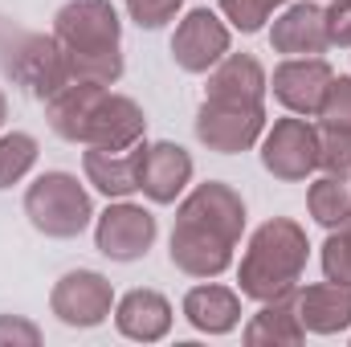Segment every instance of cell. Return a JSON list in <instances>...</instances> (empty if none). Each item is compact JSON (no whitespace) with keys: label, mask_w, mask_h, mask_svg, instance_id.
<instances>
[{"label":"cell","mask_w":351,"mask_h":347,"mask_svg":"<svg viewBox=\"0 0 351 347\" xmlns=\"http://www.w3.org/2000/svg\"><path fill=\"white\" fill-rule=\"evenodd\" d=\"M245 233V200L225 180L196 184L176 208L168 258L188 278H221Z\"/></svg>","instance_id":"cell-1"},{"label":"cell","mask_w":351,"mask_h":347,"mask_svg":"<svg viewBox=\"0 0 351 347\" xmlns=\"http://www.w3.org/2000/svg\"><path fill=\"white\" fill-rule=\"evenodd\" d=\"M45 123L58 139L82 147H131L147 131V115L135 98L114 94L98 82H66L45 98Z\"/></svg>","instance_id":"cell-2"},{"label":"cell","mask_w":351,"mask_h":347,"mask_svg":"<svg viewBox=\"0 0 351 347\" xmlns=\"http://www.w3.org/2000/svg\"><path fill=\"white\" fill-rule=\"evenodd\" d=\"M53 37L66 53L70 82L114 86L123 78V21L110 0H66L53 12Z\"/></svg>","instance_id":"cell-3"},{"label":"cell","mask_w":351,"mask_h":347,"mask_svg":"<svg viewBox=\"0 0 351 347\" xmlns=\"http://www.w3.org/2000/svg\"><path fill=\"white\" fill-rule=\"evenodd\" d=\"M306 254H311L306 229L290 217H269L262 229H254L250 250L237 265L241 294L254 302H269V298L290 294L306 270Z\"/></svg>","instance_id":"cell-4"},{"label":"cell","mask_w":351,"mask_h":347,"mask_svg":"<svg viewBox=\"0 0 351 347\" xmlns=\"http://www.w3.org/2000/svg\"><path fill=\"white\" fill-rule=\"evenodd\" d=\"M25 217L37 233L53 241H70L90 225L94 200L74 172H41L25 188Z\"/></svg>","instance_id":"cell-5"},{"label":"cell","mask_w":351,"mask_h":347,"mask_svg":"<svg viewBox=\"0 0 351 347\" xmlns=\"http://www.w3.org/2000/svg\"><path fill=\"white\" fill-rule=\"evenodd\" d=\"M0 70L33 98H53L58 90L70 82L66 53L58 37L49 33H21V29H0Z\"/></svg>","instance_id":"cell-6"},{"label":"cell","mask_w":351,"mask_h":347,"mask_svg":"<svg viewBox=\"0 0 351 347\" xmlns=\"http://www.w3.org/2000/svg\"><path fill=\"white\" fill-rule=\"evenodd\" d=\"M262 168L282 184H298L319 168V131L302 119H278L262 135Z\"/></svg>","instance_id":"cell-7"},{"label":"cell","mask_w":351,"mask_h":347,"mask_svg":"<svg viewBox=\"0 0 351 347\" xmlns=\"http://www.w3.org/2000/svg\"><path fill=\"white\" fill-rule=\"evenodd\" d=\"M262 135H265V106H237V102L204 98L200 110H196V139L217 156L250 152Z\"/></svg>","instance_id":"cell-8"},{"label":"cell","mask_w":351,"mask_h":347,"mask_svg":"<svg viewBox=\"0 0 351 347\" xmlns=\"http://www.w3.org/2000/svg\"><path fill=\"white\" fill-rule=\"evenodd\" d=\"M156 233H160V225L143 204L119 200V204H106V213H98L94 246L110 261H139L156 246Z\"/></svg>","instance_id":"cell-9"},{"label":"cell","mask_w":351,"mask_h":347,"mask_svg":"<svg viewBox=\"0 0 351 347\" xmlns=\"http://www.w3.org/2000/svg\"><path fill=\"white\" fill-rule=\"evenodd\" d=\"M114 307V286L98 274V270H70L58 278L53 294H49V311L58 315V323L90 331L98 323H106Z\"/></svg>","instance_id":"cell-10"},{"label":"cell","mask_w":351,"mask_h":347,"mask_svg":"<svg viewBox=\"0 0 351 347\" xmlns=\"http://www.w3.org/2000/svg\"><path fill=\"white\" fill-rule=\"evenodd\" d=\"M229 53V25L208 12L192 8L172 33V58L184 74H208L221 58Z\"/></svg>","instance_id":"cell-11"},{"label":"cell","mask_w":351,"mask_h":347,"mask_svg":"<svg viewBox=\"0 0 351 347\" xmlns=\"http://www.w3.org/2000/svg\"><path fill=\"white\" fill-rule=\"evenodd\" d=\"M331 78H335V70H331L327 58H286V62L274 70L269 90H274V98H278L290 115L311 119V115H319Z\"/></svg>","instance_id":"cell-12"},{"label":"cell","mask_w":351,"mask_h":347,"mask_svg":"<svg viewBox=\"0 0 351 347\" xmlns=\"http://www.w3.org/2000/svg\"><path fill=\"white\" fill-rule=\"evenodd\" d=\"M269 45H274V53H286V58H323L331 49L323 8L311 0L290 4L269 29Z\"/></svg>","instance_id":"cell-13"},{"label":"cell","mask_w":351,"mask_h":347,"mask_svg":"<svg viewBox=\"0 0 351 347\" xmlns=\"http://www.w3.org/2000/svg\"><path fill=\"white\" fill-rule=\"evenodd\" d=\"M143 152L147 143H131V147H86L82 152V168L86 180L106 196V200H127L131 192H139V168H143Z\"/></svg>","instance_id":"cell-14"},{"label":"cell","mask_w":351,"mask_h":347,"mask_svg":"<svg viewBox=\"0 0 351 347\" xmlns=\"http://www.w3.org/2000/svg\"><path fill=\"white\" fill-rule=\"evenodd\" d=\"M192 184V156L180 143H147L143 168H139V192L152 204H176L180 192Z\"/></svg>","instance_id":"cell-15"},{"label":"cell","mask_w":351,"mask_h":347,"mask_svg":"<svg viewBox=\"0 0 351 347\" xmlns=\"http://www.w3.org/2000/svg\"><path fill=\"white\" fill-rule=\"evenodd\" d=\"M265 66L254 53H225L213 70H208V90L204 98L217 102H237V106H265Z\"/></svg>","instance_id":"cell-16"},{"label":"cell","mask_w":351,"mask_h":347,"mask_svg":"<svg viewBox=\"0 0 351 347\" xmlns=\"http://www.w3.org/2000/svg\"><path fill=\"white\" fill-rule=\"evenodd\" d=\"M294 307L311 335H339L351 327V286L343 282L294 286Z\"/></svg>","instance_id":"cell-17"},{"label":"cell","mask_w":351,"mask_h":347,"mask_svg":"<svg viewBox=\"0 0 351 347\" xmlns=\"http://www.w3.org/2000/svg\"><path fill=\"white\" fill-rule=\"evenodd\" d=\"M114 327L135 344H156L172 331V302L160 290H127L114 307Z\"/></svg>","instance_id":"cell-18"},{"label":"cell","mask_w":351,"mask_h":347,"mask_svg":"<svg viewBox=\"0 0 351 347\" xmlns=\"http://www.w3.org/2000/svg\"><path fill=\"white\" fill-rule=\"evenodd\" d=\"M184 319L204 335H229L241 323V294L217 282L192 286L184 294Z\"/></svg>","instance_id":"cell-19"},{"label":"cell","mask_w":351,"mask_h":347,"mask_svg":"<svg viewBox=\"0 0 351 347\" xmlns=\"http://www.w3.org/2000/svg\"><path fill=\"white\" fill-rule=\"evenodd\" d=\"M241 339L250 347H298L306 339V327L298 319V307H294V290L282 294V298H269L262 302V311L245 323Z\"/></svg>","instance_id":"cell-20"},{"label":"cell","mask_w":351,"mask_h":347,"mask_svg":"<svg viewBox=\"0 0 351 347\" xmlns=\"http://www.w3.org/2000/svg\"><path fill=\"white\" fill-rule=\"evenodd\" d=\"M306 208H311V217H315L323 229L343 225L348 213H351V180H343V176H323V180H315L311 192H306Z\"/></svg>","instance_id":"cell-21"},{"label":"cell","mask_w":351,"mask_h":347,"mask_svg":"<svg viewBox=\"0 0 351 347\" xmlns=\"http://www.w3.org/2000/svg\"><path fill=\"white\" fill-rule=\"evenodd\" d=\"M37 164V139L29 131H8L0 135V188L21 184Z\"/></svg>","instance_id":"cell-22"},{"label":"cell","mask_w":351,"mask_h":347,"mask_svg":"<svg viewBox=\"0 0 351 347\" xmlns=\"http://www.w3.org/2000/svg\"><path fill=\"white\" fill-rule=\"evenodd\" d=\"M319 261H323L327 282H343V286H351V213H348V221H343V225H335V229H331V237L323 241Z\"/></svg>","instance_id":"cell-23"},{"label":"cell","mask_w":351,"mask_h":347,"mask_svg":"<svg viewBox=\"0 0 351 347\" xmlns=\"http://www.w3.org/2000/svg\"><path fill=\"white\" fill-rule=\"evenodd\" d=\"M319 123L327 131L351 135V78L348 74H335L331 78V86L323 94V106H319Z\"/></svg>","instance_id":"cell-24"},{"label":"cell","mask_w":351,"mask_h":347,"mask_svg":"<svg viewBox=\"0 0 351 347\" xmlns=\"http://www.w3.org/2000/svg\"><path fill=\"white\" fill-rule=\"evenodd\" d=\"M282 4L286 0H221V12L237 33H258L274 16V8H282Z\"/></svg>","instance_id":"cell-25"},{"label":"cell","mask_w":351,"mask_h":347,"mask_svg":"<svg viewBox=\"0 0 351 347\" xmlns=\"http://www.w3.org/2000/svg\"><path fill=\"white\" fill-rule=\"evenodd\" d=\"M319 168L327 176H343L351 180V135L343 131H319Z\"/></svg>","instance_id":"cell-26"},{"label":"cell","mask_w":351,"mask_h":347,"mask_svg":"<svg viewBox=\"0 0 351 347\" xmlns=\"http://www.w3.org/2000/svg\"><path fill=\"white\" fill-rule=\"evenodd\" d=\"M180 4L184 0H127V12H131V21L139 29L156 33V29H164L176 12H180Z\"/></svg>","instance_id":"cell-27"},{"label":"cell","mask_w":351,"mask_h":347,"mask_svg":"<svg viewBox=\"0 0 351 347\" xmlns=\"http://www.w3.org/2000/svg\"><path fill=\"white\" fill-rule=\"evenodd\" d=\"M323 16H327L331 45L351 49V0H331V8H323Z\"/></svg>","instance_id":"cell-28"},{"label":"cell","mask_w":351,"mask_h":347,"mask_svg":"<svg viewBox=\"0 0 351 347\" xmlns=\"http://www.w3.org/2000/svg\"><path fill=\"white\" fill-rule=\"evenodd\" d=\"M0 344H25V347H37L41 344V331L21 319V315H0Z\"/></svg>","instance_id":"cell-29"},{"label":"cell","mask_w":351,"mask_h":347,"mask_svg":"<svg viewBox=\"0 0 351 347\" xmlns=\"http://www.w3.org/2000/svg\"><path fill=\"white\" fill-rule=\"evenodd\" d=\"M4 119H8V94L0 90V127H4Z\"/></svg>","instance_id":"cell-30"}]
</instances>
